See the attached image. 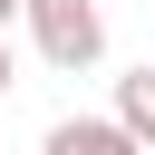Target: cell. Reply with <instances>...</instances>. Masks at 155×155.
<instances>
[{
	"label": "cell",
	"instance_id": "obj_1",
	"mask_svg": "<svg viewBox=\"0 0 155 155\" xmlns=\"http://www.w3.org/2000/svg\"><path fill=\"white\" fill-rule=\"evenodd\" d=\"M19 19H29V39H39V58L68 68V78L107 58V10H97V0H29Z\"/></svg>",
	"mask_w": 155,
	"mask_h": 155
},
{
	"label": "cell",
	"instance_id": "obj_4",
	"mask_svg": "<svg viewBox=\"0 0 155 155\" xmlns=\"http://www.w3.org/2000/svg\"><path fill=\"white\" fill-rule=\"evenodd\" d=\"M19 10H29V0H0V39H10V19H19Z\"/></svg>",
	"mask_w": 155,
	"mask_h": 155
},
{
	"label": "cell",
	"instance_id": "obj_2",
	"mask_svg": "<svg viewBox=\"0 0 155 155\" xmlns=\"http://www.w3.org/2000/svg\"><path fill=\"white\" fill-rule=\"evenodd\" d=\"M107 126H116L136 155H155V68H126V78H116V107H107Z\"/></svg>",
	"mask_w": 155,
	"mask_h": 155
},
{
	"label": "cell",
	"instance_id": "obj_3",
	"mask_svg": "<svg viewBox=\"0 0 155 155\" xmlns=\"http://www.w3.org/2000/svg\"><path fill=\"white\" fill-rule=\"evenodd\" d=\"M39 155H136V145H126L107 116H58V126L39 136Z\"/></svg>",
	"mask_w": 155,
	"mask_h": 155
},
{
	"label": "cell",
	"instance_id": "obj_5",
	"mask_svg": "<svg viewBox=\"0 0 155 155\" xmlns=\"http://www.w3.org/2000/svg\"><path fill=\"white\" fill-rule=\"evenodd\" d=\"M10 78H19V68H10V39H0V97H10Z\"/></svg>",
	"mask_w": 155,
	"mask_h": 155
}]
</instances>
